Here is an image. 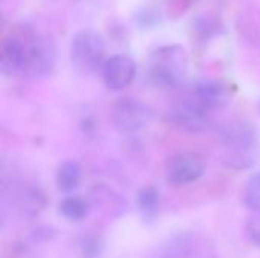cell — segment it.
I'll list each match as a JSON object with an SVG mask.
<instances>
[{
    "mask_svg": "<svg viewBox=\"0 0 260 258\" xmlns=\"http://www.w3.org/2000/svg\"><path fill=\"white\" fill-rule=\"evenodd\" d=\"M55 65V47L53 44L43 36L35 38L30 55H29V62L26 73L30 78H43L47 76Z\"/></svg>",
    "mask_w": 260,
    "mask_h": 258,
    "instance_id": "10",
    "label": "cell"
},
{
    "mask_svg": "<svg viewBox=\"0 0 260 258\" xmlns=\"http://www.w3.org/2000/svg\"><path fill=\"white\" fill-rule=\"evenodd\" d=\"M206 172V160L197 152H178L166 161L165 176L174 187L197 182Z\"/></svg>",
    "mask_w": 260,
    "mask_h": 258,
    "instance_id": "5",
    "label": "cell"
},
{
    "mask_svg": "<svg viewBox=\"0 0 260 258\" xmlns=\"http://www.w3.org/2000/svg\"><path fill=\"white\" fill-rule=\"evenodd\" d=\"M81 178H82L81 166L73 160H67L59 164L56 175H55V182H56L58 190L64 193H70L79 187Z\"/></svg>",
    "mask_w": 260,
    "mask_h": 258,
    "instance_id": "13",
    "label": "cell"
},
{
    "mask_svg": "<svg viewBox=\"0 0 260 258\" xmlns=\"http://www.w3.org/2000/svg\"><path fill=\"white\" fill-rule=\"evenodd\" d=\"M152 117V113L146 103L139 99L125 97L119 100L111 114L113 126L120 134H136L143 129Z\"/></svg>",
    "mask_w": 260,
    "mask_h": 258,
    "instance_id": "6",
    "label": "cell"
},
{
    "mask_svg": "<svg viewBox=\"0 0 260 258\" xmlns=\"http://www.w3.org/2000/svg\"><path fill=\"white\" fill-rule=\"evenodd\" d=\"M139 210L145 219H152L157 216L160 208V193L155 187H145L137 196Z\"/></svg>",
    "mask_w": 260,
    "mask_h": 258,
    "instance_id": "15",
    "label": "cell"
},
{
    "mask_svg": "<svg viewBox=\"0 0 260 258\" xmlns=\"http://www.w3.org/2000/svg\"><path fill=\"white\" fill-rule=\"evenodd\" d=\"M101 73L107 88L111 91H122L134 81L137 65L128 55H113L105 61Z\"/></svg>",
    "mask_w": 260,
    "mask_h": 258,
    "instance_id": "8",
    "label": "cell"
},
{
    "mask_svg": "<svg viewBox=\"0 0 260 258\" xmlns=\"http://www.w3.org/2000/svg\"><path fill=\"white\" fill-rule=\"evenodd\" d=\"M46 205V196L38 187H24L18 193L17 199V210L21 219L32 220L40 216V213L44 210Z\"/></svg>",
    "mask_w": 260,
    "mask_h": 258,
    "instance_id": "12",
    "label": "cell"
},
{
    "mask_svg": "<svg viewBox=\"0 0 260 258\" xmlns=\"http://www.w3.org/2000/svg\"><path fill=\"white\" fill-rule=\"evenodd\" d=\"M197 29H198V33H201L204 36H210L212 33L218 32V21H216V18L206 15L204 18H200Z\"/></svg>",
    "mask_w": 260,
    "mask_h": 258,
    "instance_id": "18",
    "label": "cell"
},
{
    "mask_svg": "<svg viewBox=\"0 0 260 258\" xmlns=\"http://www.w3.org/2000/svg\"><path fill=\"white\" fill-rule=\"evenodd\" d=\"M105 41L91 29L78 30L70 40V62L81 75L102 70L105 64Z\"/></svg>",
    "mask_w": 260,
    "mask_h": 258,
    "instance_id": "3",
    "label": "cell"
},
{
    "mask_svg": "<svg viewBox=\"0 0 260 258\" xmlns=\"http://www.w3.org/2000/svg\"><path fill=\"white\" fill-rule=\"evenodd\" d=\"M189 97L193 99L200 106H203L209 113L224 108L232 99L227 85L213 79H204L197 82L192 87Z\"/></svg>",
    "mask_w": 260,
    "mask_h": 258,
    "instance_id": "9",
    "label": "cell"
},
{
    "mask_svg": "<svg viewBox=\"0 0 260 258\" xmlns=\"http://www.w3.org/2000/svg\"><path fill=\"white\" fill-rule=\"evenodd\" d=\"M90 211V204L79 196H66L59 202V213L64 219L70 222H79L87 217Z\"/></svg>",
    "mask_w": 260,
    "mask_h": 258,
    "instance_id": "14",
    "label": "cell"
},
{
    "mask_svg": "<svg viewBox=\"0 0 260 258\" xmlns=\"http://www.w3.org/2000/svg\"><path fill=\"white\" fill-rule=\"evenodd\" d=\"M245 234L253 245L260 246V211L253 213L248 217L247 225H245Z\"/></svg>",
    "mask_w": 260,
    "mask_h": 258,
    "instance_id": "17",
    "label": "cell"
},
{
    "mask_svg": "<svg viewBox=\"0 0 260 258\" xmlns=\"http://www.w3.org/2000/svg\"><path fill=\"white\" fill-rule=\"evenodd\" d=\"M242 202L250 211L253 213L260 211V173L253 175L247 181L242 192Z\"/></svg>",
    "mask_w": 260,
    "mask_h": 258,
    "instance_id": "16",
    "label": "cell"
},
{
    "mask_svg": "<svg viewBox=\"0 0 260 258\" xmlns=\"http://www.w3.org/2000/svg\"><path fill=\"white\" fill-rule=\"evenodd\" d=\"M187 53L183 47L172 44L154 50L148 61V78L160 88H172L183 82L187 73Z\"/></svg>",
    "mask_w": 260,
    "mask_h": 258,
    "instance_id": "2",
    "label": "cell"
},
{
    "mask_svg": "<svg viewBox=\"0 0 260 258\" xmlns=\"http://www.w3.org/2000/svg\"><path fill=\"white\" fill-rule=\"evenodd\" d=\"M195 249V237L189 233H180L168 239L149 258H189Z\"/></svg>",
    "mask_w": 260,
    "mask_h": 258,
    "instance_id": "11",
    "label": "cell"
},
{
    "mask_svg": "<svg viewBox=\"0 0 260 258\" xmlns=\"http://www.w3.org/2000/svg\"><path fill=\"white\" fill-rule=\"evenodd\" d=\"M219 141L224 148L222 161L235 170L250 169L256 163L257 131L242 119L230 120L219 128Z\"/></svg>",
    "mask_w": 260,
    "mask_h": 258,
    "instance_id": "1",
    "label": "cell"
},
{
    "mask_svg": "<svg viewBox=\"0 0 260 258\" xmlns=\"http://www.w3.org/2000/svg\"><path fill=\"white\" fill-rule=\"evenodd\" d=\"M169 122L181 131L198 134L206 131L212 122V113L206 111L189 96L177 102L168 113Z\"/></svg>",
    "mask_w": 260,
    "mask_h": 258,
    "instance_id": "7",
    "label": "cell"
},
{
    "mask_svg": "<svg viewBox=\"0 0 260 258\" xmlns=\"http://www.w3.org/2000/svg\"><path fill=\"white\" fill-rule=\"evenodd\" d=\"M37 33L27 26H15L3 38L0 49V68L5 75H24Z\"/></svg>",
    "mask_w": 260,
    "mask_h": 258,
    "instance_id": "4",
    "label": "cell"
}]
</instances>
